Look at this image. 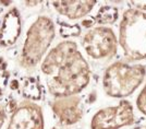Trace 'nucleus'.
<instances>
[{
	"mask_svg": "<svg viewBox=\"0 0 146 129\" xmlns=\"http://www.w3.org/2000/svg\"><path fill=\"white\" fill-rule=\"evenodd\" d=\"M42 71L49 78V91L55 96H72L81 92L91 79L86 60L76 44L62 42L45 58Z\"/></svg>",
	"mask_w": 146,
	"mask_h": 129,
	"instance_id": "obj_1",
	"label": "nucleus"
},
{
	"mask_svg": "<svg viewBox=\"0 0 146 129\" xmlns=\"http://www.w3.org/2000/svg\"><path fill=\"white\" fill-rule=\"evenodd\" d=\"M119 43L129 60L146 59V12L128 9L122 15Z\"/></svg>",
	"mask_w": 146,
	"mask_h": 129,
	"instance_id": "obj_2",
	"label": "nucleus"
},
{
	"mask_svg": "<svg viewBox=\"0 0 146 129\" xmlns=\"http://www.w3.org/2000/svg\"><path fill=\"white\" fill-rule=\"evenodd\" d=\"M146 70L143 65H131L118 61L106 69L104 89L112 98H127L141 86Z\"/></svg>",
	"mask_w": 146,
	"mask_h": 129,
	"instance_id": "obj_3",
	"label": "nucleus"
},
{
	"mask_svg": "<svg viewBox=\"0 0 146 129\" xmlns=\"http://www.w3.org/2000/svg\"><path fill=\"white\" fill-rule=\"evenodd\" d=\"M55 37V25L48 17H39L27 32L23 48L22 61L26 67H33L42 59Z\"/></svg>",
	"mask_w": 146,
	"mask_h": 129,
	"instance_id": "obj_4",
	"label": "nucleus"
},
{
	"mask_svg": "<svg viewBox=\"0 0 146 129\" xmlns=\"http://www.w3.org/2000/svg\"><path fill=\"white\" fill-rule=\"evenodd\" d=\"M134 111L129 101L98 111L92 119V129H119L134 123Z\"/></svg>",
	"mask_w": 146,
	"mask_h": 129,
	"instance_id": "obj_5",
	"label": "nucleus"
},
{
	"mask_svg": "<svg viewBox=\"0 0 146 129\" xmlns=\"http://www.w3.org/2000/svg\"><path fill=\"white\" fill-rule=\"evenodd\" d=\"M117 37L110 27L98 26L86 33L83 47L88 55L95 58H107L117 53Z\"/></svg>",
	"mask_w": 146,
	"mask_h": 129,
	"instance_id": "obj_6",
	"label": "nucleus"
},
{
	"mask_svg": "<svg viewBox=\"0 0 146 129\" xmlns=\"http://www.w3.org/2000/svg\"><path fill=\"white\" fill-rule=\"evenodd\" d=\"M8 129H44L43 114L34 104H24L12 115Z\"/></svg>",
	"mask_w": 146,
	"mask_h": 129,
	"instance_id": "obj_7",
	"label": "nucleus"
},
{
	"mask_svg": "<svg viewBox=\"0 0 146 129\" xmlns=\"http://www.w3.org/2000/svg\"><path fill=\"white\" fill-rule=\"evenodd\" d=\"M52 108L56 115L66 125L76 123L83 114L81 100L74 96H64L57 100L52 104Z\"/></svg>",
	"mask_w": 146,
	"mask_h": 129,
	"instance_id": "obj_8",
	"label": "nucleus"
},
{
	"mask_svg": "<svg viewBox=\"0 0 146 129\" xmlns=\"http://www.w3.org/2000/svg\"><path fill=\"white\" fill-rule=\"evenodd\" d=\"M21 33V18L17 9H12L6 14L0 29V45L11 46L17 42Z\"/></svg>",
	"mask_w": 146,
	"mask_h": 129,
	"instance_id": "obj_9",
	"label": "nucleus"
},
{
	"mask_svg": "<svg viewBox=\"0 0 146 129\" xmlns=\"http://www.w3.org/2000/svg\"><path fill=\"white\" fill-rule=\"evenodd\" d=\"M95 1H55L52 6L62 15L69 19L85 17L95 6Z\"/></svg>",
	"mask_w": 146,
	"mask_h": 129,
	"instance_id": "obj_10",
	"label": "nucleus"
},
{
	"mask_svg": "<svg viewBox=\"0 0 146 129\" xmlns=\"http://www.w3.org/2000/svg\"><path fill=\"white\" fill-rule=\"evenodd\" d=\"M118 19V10L117 8L111 6L103 7L97 13L96 21L100 24H112Z\"/></svg>",
	"mask_w": 146,
	"mask_h": 129,
	"instance_id": "obj_11",
	"label": "nucleus"
},
{
	"mask_svg": "<svg viewBox=\"0 0 146 129\" xmlns=\"http://www.w3.org/2000/svg\"><path fill=\"white\" fill-rule=\"evenodd\" d=\"M23 96L30 100H39L40 98V88L34 78H30L25 81L23 86Z\"/></svg>",
	"mask_w": 146,
	"mask_h": 129,
	"instance_id": "obj_12",
	"label": "nucleus"
},
{
	"mask_svg": "<svg viewBox=\"0 0 146 129\" xmlns=\"http://www.w3.org/2000/svg\"><path fill=\"white\" fill-rule=\"evenodd\" d=\"M81 30L78 25H68L62 24L60 25V34L63 37H70V36H78Z\"/></svg>",
	"mask_w": 146,
	"mask_h": 129,
	"instance_id": "obj_13",
	"label": "nucleus"
},
{
	"mask_svg": "<svg viewBox=\"0 0 146 129\" xmlns=\"http://www.w3.org/2000/svg\"><path fill=\"white\" fill-rule=\"evenodd\" d=\"M8 79H9V74L5 68V63L2 62V60H0V94L5 92L8 84Z\"/></svg>",
	"mask_w": 146,
	"mask_h": 129,
	"instance_id": "obj_14",
	"label": "nucleus"
},
{
	"mask_svg": "<svg viewBox=\"0 0 146 129\" xmlns=\"http://www.w3.org/2000/svg\"><path fill=\"white\" fill-rule=\"evenodd\" d=\"M136 106L140 110L141 113L146 115V84L144 86L143 90L140 92L137 100H136Z\"/></svg>",
	"mask_w": 146,
	"mask_h": 129,
	"instance_id": "obj_15",
	"label": "nucleus"
},
{
	"mask_svg": "<svg viewBox=\"0 0 146 129\" xmlns=\"http://www.w3.org/2000/svg\"><path fill=\"white\" fill-rule=\"evenodd\" d=\"M5 120H6V114H5V111H3V108L0 106V129L2 127V125L5 123Z\"/></svg>",
	"mask_w": 146,
	"mask_h": 129,
	"instance_id": "obj_16",
	"label": "nucleus"
},
{
	"mask_svg": "<svg viewBox=\"0 0 146 129\" xmlns=\"http://www.w3.org/2000/svg\"><path fill=\"white\" fill-rule=\"evenodd\" d=\"M133 5L136 9H139L141 11L142 10H146V2H135Z\"/></svg>",
	"mask_w": 146,
	"mask_h": 129,
	"instance_id": "obj_17",
	"label": "nucleus"
}]
</instances>
